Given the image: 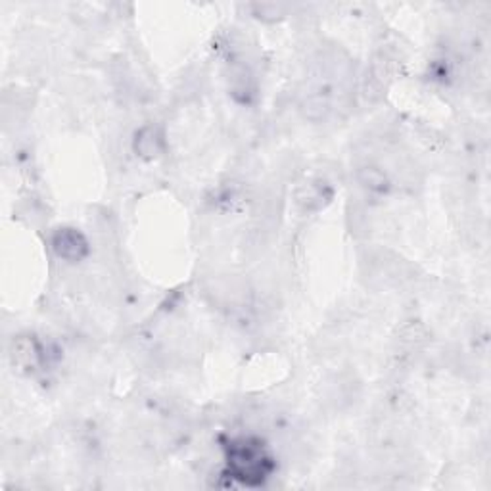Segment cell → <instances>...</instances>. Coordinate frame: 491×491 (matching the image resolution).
I'll return each instance as SVG.
<instances>
[{
	"instance_id": "1",
	"label": "cell",
	"mask_w": 491,
	"mask_h": 491,
	"mask_svg": "<svg viewBox=\"0 0 491 491\" xmlns=\"http://www.w3.org/2000/svg\"><path fill=\"white\" fill-rule=\"evenodd\" d=\"M228 464H231L233 474L238 479H242L244 484H259L271 471L269 459L264 455V451L249 440H242L231 445Z\"/></svg>"
},
{
	"instance_id": "2",
	"label": "cell",
	"mask_w": 491,
	"mask_h": 491,
	"mask_svg": "<svg viewBox=\"0 0 491 491\" xmlns=\"http://www.w3.org/2000/svg\"><path fill=\"white\" fill-rule=\"evenodd\" d=\"M205 295L217 307H240L246 303L248 287L234 275H219L205 284Z\"/></svg>"
},
{
	"instance_id": "3",
	"label": "cell",
	"mask_w": 491,
	"mask_h": 491,
	"mask_svg": "<svg viewBox=\"0 0 491 491\" xmlns=\"http://www.w3.org/2000/svg\"><path fill=\"white\" fill-rule=\"evenodd\" d=\"M326 403L336 409L344 410L357 402L361 395V382L356 374L340 372L325 387Z\"/></svg>"
},
{
	"instance_id": "4",
	"label": "cell",
	"mask_w": 491,
	"mask_h": 491,
	"mask_svg": "<svg viewBox=\"0 0 491 491\" xmlns=\"http://www.w3.org/2000/svg\"><path fill=\"white\" fill-rule=\"evenodd\" d=\"M333 200V188L325 179H310L294 188V202L305 213L323 210Z\"/></svg>"
},
{
	"instance_id": "5",
	"label": "cell",
	"mask_w": 491,
	"mask_h": 491,
	"mask_svg": "<svg viewBox=\"0 0 491 491\" xmlns=\"http://www.w3.org/2000/svg\"><path fill=\"white\" fill-rule=\"evenodd\" d=\"M54 254L64 261H83L88 256V240L75 228H58L52 236Z\"/></svg>"
},
{
	"instance_id": "6",
	"label": "cell",
	"mask_w": 491,
	"mask_h": 491,
	"mask_svg": "<svg viewBox=\"0 0 491 491\" xmlns=\"http://www.w3.org/2000/svg\"><path fill=\"white\" fill-rule=\"evenodd\" d=\"M10 361L21 372H33L42 363V346L35 336H18L10 346Z\"/></svg>"
},
{
	"instance_id": "7",
	"label": "cell",
	"mask_w": 491,
	"mask_h": 491,
	"mask_svg": "<svg viewBox=\"0 0 491 491\" xmlns=\"http://www.w3.org/2000/svg\"><path fill=\"white\" fill-rule=\"evenodd\" d=\"M356 175L361 188L371 196H384L392 190L390 175L380 165H376L372 159H359Z\"/></svg>"
},
{
	"instance_id": "8",
	"label": "cell",
	"mask_w": 491,
	"mask_h": 491,
	"mask_svg": "<svg viewBox=\"0 0 491 491\" xmlns=\"http://www.w3.org/2000/svg\"><path fill=\"white\" fill-rule=\"evenodd\" d=\"M428 341H430L428 328L418 321H410L397 330L395 348L402 357H413L415 353L426 348Z\"/></svg>"
},
{
	"instance_id": "9",
	"label": "cell",
	"mask_w": 491,
	"mask_h": 491,
	"mask_svg": "<svg viewBox=\"0 0 491 491\" xmlns=\"http://www.w3.org/2000/svg\"><path fill=\"white\" fill-rule=\"evenodd\" d=\"M300 111H302V116L311 123L325 121L330 116V111H333V102H330V95L323 93L321 85L310 87V88H307V93L302 95Z\"/></svg>"
},
{
	"instance_id": "10",
	"label": "cell",
	"mask_w": 491,
	"mask_h": 491,
	"mask_svg": "<svg viewBox=\"0 0 491 491\" xmlns=\"http://www.w3.org/2000/svg\"><path fill=\"white\" fill-rule=\"evenodd\" d=\"M133 150L144 159H156L165 150V136L156 125H144L136 131L133 141Z\"/></svg>"
},
{
	"instance_id": "11",
	"label": "cell",
	"mask_w": 491,
	"mask_h": 491,
	"mask_svg": "<svg viewBox=\"0 0 491 491\" xmlns=\"http://www.w3.org/2000/svg\"><path fill=\"white\" fill-rule=\"evenodd\" d=\"M228 90L233 96L240 102H248L249 96L256 93V83H254V73L249 72V67L242 62H234L228 70Z\"/></svg>"
},
{
	"instance_id": "12",
	"label": "cell",
	"mask_w": 491,
	"mask_h": 491,
	"mask_svg": "<svg viewBox=\"0 0 491 491\" xmlns=\"http://www.w3.org/2000/svg\"><path fill=\"white\" fill-rule=\"evenodd\" d=\"M348 225H349L351 234H356L359 238L367 236L369 228H371V219H369V213H367V208H364V203L349 202Z\"/></svg>"
}]
</instances>
